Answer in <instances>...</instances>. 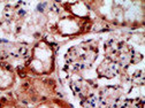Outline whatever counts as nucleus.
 Returning a JSON list of instances; mask_svg holds the SVG:
<instances>
[{"label":"nucleus","instance_id":"1","mask_svg":"<svg viewBox=\"0 0 145 108\" xmlns=\"http://www.w3.org/2000/svg\"><path fill=\"white\" fill-rule=\"evenodd\" d=\"M57 76L74 108H144V31H99L59 46Z\"/></svg>","mask_w":145,"mask_h":108},{"label":"nucleus","instance_id":"5","mask_svg":"<svg viewBox=\"0 0 145 108\" xmlns=\"http://www.w3.org/2000/svg\"><path fill=\"white\" fill-rule=\"evenodd\" d=\"M19 82L16 69L7 63L0 61V94L10 92L15 88Z\"/></svg>","mask_w":145,"mask_h":108},{"label":"nucleus","instance_id":"4","mask_svg":"<svg viewBox=\"0 0 145 108\" xmlns=\"http://www.w3.org/2000/svg\"><path fill=\"white\" fill-rule=\"evenodd\" d=\"M0 108H74L63 96L48 98L37 102H23L17 100L12 92L0 94Z\"/></svg>","mask_w":145,"mask_h":108},{"label":"nucleus","instance_id":"3","mask_svg":"<svg viewBox=\"0 0 145 108\" xmlns=\"http://www.w3.org/2000/svg\"><path fill=\"white\" fill-rule=\"evenodd\" d=\"M58 46L47 38L33 43L23 64L16 69L17 76L23 77H52L57 74Z\"/></svg>","mask_w":145,"mask_h":108},{"label":"nucleus","instance_id":"2","mask_svg":"<svg viewBox=\"0 0 145 108\" xmlns=\"http://www.w3.org/2000/svg\"><path fill=\"white\" fill-rule=\"evenodd\" d=\"M105 30H139L144 28L143 1H85Z\"/></svg>","mask_w":145,"mask_h":108}]
</instances>
